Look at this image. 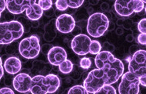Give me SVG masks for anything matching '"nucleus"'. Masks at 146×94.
<instances>
[{"label": "nucleus", "mask_w": 146, "mask_h": 94, "mask_svg": "<svg viewBox=\"0 0 146 94\" xmlns=\"http://www.w3.org/2000/svg\"><path fill=\"white\" fill-rule=\"evenodd\" d=\"M68 94H89L83 85H74L71 88Z\"/></svg>", "instance_id": "6ab92c4d"}, {"label": "nucleus", "mask_w": 146, "mask_h": 94, "mask_svg": "<svg viewBox=\"0 0 146 94\" xmlns=\"http://www.w3.org/2000/svg\"><path fill=\"white\" fill-rule=\"evenodd\" d=\"M91 38L86 34H80L73 38L71 47L73 52L80 56H84L89 53Z\"/></svg>", "instance_id": "9d476101"}, {"label": "nucleus", "mask_w": 146, "mask_h": 94, "mask_svg": "<svg viewBox=\"0 0 146 94\" xmlns=\"http://www.w3.org/2000/svg\"><path fill=\"white\" fill-rule=\"evenodd\" d=\"M34 0H7V8L13 14H21L31 6Z\"/></svg>", "instance_id": "4468645a"}, {"label": "nucleus", "mask_w": 146, "mask_h": 94, "mask_svg": "<svg viewBox=\"0 0 146 94\" xmlns=\"http://www.w3.org/2000/svg\"><path fill=\"white\" fill-rule=\"evenodd\" d=\"M123 33V30L121 29V28H119V29H117V34H122Z\"/></svg>", "instance_id": "7c9ffc66"}, {"label": "nucleus", "mask_w": 146, "mask_h": 94, "mask_svg": "<svg viewBox=\"0 0 146 94\" xmlns=\"http://www.w3.org/2000/svg\"><path fill=\"white\" fill-rule=\"evenodd\" d=\"M102 50V46L98 41L91 40L90 45L89 53L92 55H97Z\"/></svg>", "instance_id": "a211bd4d"}, {"label": "nucleus", "mask_w": 146, "mask_h": 94, "mask_svg": "<svg viewBox=\"0 0 146 94\" xmlns=\"http://www.w3.org/2000/svg\"><path fill=\"white\" fill-rule=\"evenodd\" d=\"M21 61L16 56L8 57L3 64V69L10 75H16L21 70Z\"/></svg>", "instance_id": "2eb2a0df"}, {"label": "nucleus", "mask_w": 146, "mask_h": 94, "mask_svg": "<svg viewBox=\"0 0 146 94\" xmlns=\"http://www.w3.org/2000/svg\"><path fill=\"white\" fill-rule=\"evenodd\" d=\"M55 28L60 33L68 34L72 32L76 28V21L72 16L69 14H61L56 19Z\"/></svg>", "instance_id": "9b49d317"}, {"label": "nucleus", "mask_w": 146, "mask_h": 94, "mask_svg": "<svg viewBox=\"0 0 146 94\" xmlns=\"http://www.w3.org/2000/svg\"><path fill=\"white\" fill-rule=\"evenodd\" d=\"M145 2L141 0H117L115 2L114 7L119 15L122 17H129L133 13H139L145 9Z\"/></svg>", "instance_id": "6e6552de"}, {"label": "nucleus", "mask_w": 146, "mask_h": 94, "mask_svg": "<svg viewBox=\"0 0 146 94\" xmlns=\"http://www.w3.org/2000/svg\"><path fill=\"white\" fill-rule=\"evenodd\" d=\"M24 27L17 21L0 23V45H8L21 37Z\"/></svg>", "instance_id": "7ed1b4c3"}, {"label": "nucleus", "mask_w": 146, "mask_h": 94, "mask_svg": "<svg viewBox=\"0 0 146 94\" xmlns=\"http://www.w3.org/2000/svg\"><path fill=\"white\" fill-rule=\"evenodd\" d=\"M4 75V69L3 66V62H2V59L0 57V79L3 78Z\"/></svg>", "instance_id": "c85d7f7f"}, {"label": "nucleus", "mask_w": 146, "mask_h": 94, "mask_svg": "<svg viewBox=\"0 0 146 94\" xmlns=\"http://www.w3.org/2000/svg\"><path fill=\"white\" fill-rule=\"evenodd\" d=\"M58 67H59V70L61 73H63L64 75H68V74H69L72 71L74 65H73V64L71 60L67 59L64 62L61 63Z\"/></svg>", "instance_id": "f3484780"}, {"label": "nucleus", "mask_w": 146, "mask_h": 94, "mask_svg": "<svg viewBox=\"0 0 146 94\" xmlns=\"http://www.w3.org/2000/svg\"><path fill=\"white\" fill-rule=\"evenodd\" d=\"M38 5L42 9V11H46L52 8L53 2L51 0H39L37 2Z\"/></svg>", "instance_id": "412c9836"}, {"label": "nucleus", "mask_w": 146, "mask_h": 94, "mask_svg": "<svg viewBox=\"0 0 146 94\" xmlns=\"http://www.w3.org/2000/svg\"><path fill=\"white\" fill-rule=\"evenodd\" d=\"M39 38L35 35L25 38L21 41L18 46L20 54L26 59H34L40 53Z\"/></svg>", "instance_id": "0eeeda50"}, {"label": "nucleus", "mask_w": 146, "mask_h": 94, "mask_svg": "<svg viewBox=\"0 0 146 94\" xmlns=\"http://www.w3.org/2000/svg\"><path fill=\"white\" fill-rule=\"evenodd\" d=\"M145 61L146 51L145 50H140L133 53L128 64L129 72L138 78L140 85H141L143 87L146 86Z\"/></svg>", "instance_id": "39448f33"}, {"label": "nucleus", "mask_w": 146, "mask_h": 94, "mask_svg": "<svg viewBox=\"0 0 146 94\" xmlns=\"http://www.w3.org/2000/svg\"><path fill=\"white\" fill-rule=\"evenodd\" d=\"M94 62L97 68L102 69L105 72L110 85L115 83L123 74V64L120 60L115 58L111 52L101 51L96 55Z\"/></svg>", "instance_id": "f257e3e1"}, {"label": "nucleus", "mask_w": 146, "mask_h": 94, "mask_svg": "<svg viewBox=\"0 0 146 94\" xmlns=\"http://www.w3.org/2000/svg\"><path fill=\"white\" fill-rule=\"evenodd\" d=\"M109 28V19L102 13H94L90 15L86 23V31L90 36L99 38Z\"/></svg>", "instance_id": "20e7f679"}, {"label": "nucleus", "mask_w": 146, "mask_h": 94, "mask_svg": "<svg viewBox=\"0 0 146 94\" xmlns=\"http://www.w3.org/2000/svg\"><path fill=\"white\" fill-rule=\"evenodd\" d=\"M32 84V77L25 73H20L13 79L14 89L21 93H25L30 91Z\"/></svg>", "instance_id": "f8f14e48"}, {"label": "nucleus", "mask_w": 146, "mask_h": 94, "mask_svg": "<svg viewBox=\"0 0 146 94\" xmlns=\"http://www.w3.org/2000/svg\"><path fill=\"white\" fill-rule=\"evenodd\" d=\"M55 6H56V8L60 11H64L68 7L67 4V0H57L55 3Z\"/></svg>", "instance_id": "5701e85b"}, {"label": "nucleus", "mask_w": 146, "mask_h": 94, "mask_svg": "<svg viewBox=\"0 0 146 94\" xmlns=\"http://www.w3.org/2000/svg\"><path fill=\"white\" fill-rule=\"evenodd\" d=\"M137 29L141 33H145L146 32V19L142 18L137 24Z\"/></svg>", "instance_id": "393cba45"}, {"label": "nucleus", "mask_w": 146, "mask_h": 94, "mask_svg": "<svg viewBox=\"0 0 146 94\" xmlns=\"http://www.w3.org/2000/svg\"><path fill=\"white\" fill-rule=\"evenodd\" d=\"M7 7V1L5 0H0V17L2 15V13L3 12Z\"/></svg>", "instance_id": "cd10ccee"}, {"label": "nucleus", "mask_w": 146, "mask_h": 94, "mask_svg": "<svg viewBox=\"0 0 146 94\" xmlns=\"http://www.w3.org/2000/svg\"><path fill=\"white\" fill-rule=\"evenodd\" d=\"M80 65L82 69H89L91 66V61H90V59L88 58V57H83L81 58L80 61Z\"/></svg>", "instance_id": "4be33fe9"}, {"label": "nucleus", "mask_w": 146, "mask_h": 94, "mask_svg": "<svg viewBox=\"0 0 146 94\" xmlns=\"http://www.w3.org/2000/svg\"><path fill=\"white\" fill-rule=\"evenodd\" d=\"M122 79L119 85V94H139L140 81L138 78L132 73L127 71L121 76Z\"/></svg>", "instance_id": "1a4fd4ad"}, {"label": "nucleus", "mask_w": 146, "mask_h": 94, "mask_svg": "<svg viewBox=\"0 0 146 94\" xmlns=\"http://www.w3.org/2000/svg\"><path fill=\"white\" fill-rule=\"evenodd\" d=\"M93 94H116V90L111 85H105Z\"/></svg>", "instance_id": "aec40b11"}, {"label": "nucleus", "mask_w": 146, "mask_h": 94, "mask_svg": "<svg viewBox=\"0 0 146 94\" xmlns=\"http://www.w3.org/2000/svg\"><path fill=\"white\" fill-rule=\"evenodd\" d=\"M67 53L65 50L60 46H54L47 53L49 63L54 66H59L65 60H67Z\"/></svg>", "instance_id": "ddd939ff"}, {"label": "nucleus", "mask_w": 146, "mask_h": 94, "mask_svg": "<svg viewBox=\"0 0 146 94\" xmlns=\"http://www.w3.org/2000/svg\"><path fill=\"white\" fill-rule=\"evenodd\" d=\"M25 11L27 17L29 20L33 21L39 20L42 17V14H43L42 9L40 8V6H38V3H37V2L35 0L33 1V3L31 4V6H29Z\"/></svg>", "instance_id": "dca6fc26"}, {"label": "nucleus", "mask_w": 146, "mask_h": 94, "mask_svg": "<svg viewBox=\"0 0 146 94\" xmlns=\"http://www.w3.org/2000/svg\"><path fill=\"white\" fill-rule=\"evenodd\" d=\"M60 85L58 76L54 74L35 75L32 78L30 92L32 94L54 93Z\"/></svg>", "instance_id": "f03ea898"}, {"label": "nucleus", "mask_w": 146, "mask_h": 94, "mask_svg": "<svg viewBox=\"0 0 146 94\" xmlns=\"http://www.w3.org/2000/svg\"><path fill=\"white\" fill-rule=\"evenodd\" d=\"M105 85H110L109 81L102 69H94L86 76L83 86L89 93H94Z\"/></svg>", "instance_id": "423d86ee"}, {"label": "nucleus", "mask_w": 146, "mask_h": 94, "mask_svg": "<svg viewBox=\"0 0 146 94\" xmlns=\"http://www.w3.org/2000/svg\"><path fill=\"white\" fill-rule=\"evenodd\" d=\"M102 9L104 10V11H106L107 9H108V3H104L103 4H102Z\"/></svg>", "instance_id": "c756f323"}, {"label": "nucleus", "mask_w": 146, "mask_h": 94, "mask_svg": "<svg viewBox=\"0 0 146 94\" xmlns=\"http://www.w3.org/2000/svg\"><path fill=\"white\" fill-rule=\"evenodd\" d=\"M137 42H139L140 44H141L143 46H145L146 44V34L145 33H141L138 34L137 36Z\"/></svg>", "instance_id": "a878e982"}, {"label": "nucleus", "mask_w": 146, "mask_h": 94, "mask_svg": "<svg viewBox=\"0 0 146 94\" xmlns=\"http://www.w3.org/2000/svg\"><path fill=\"white\" fill-rule=\"evenodd\" d=\"M84 3L83 0H79V1H73V0H67L68 6L73 9H77L82 6Z\"/></svg>", "instance_id": "b1692460"}, {"label": "nucleus", "mask_w": 146, "mask_h": 94, "mask_svg": "<svg viewBox=\"0 0 146 94\" xmlns=\"http://www.w3.org/2000/svg\"><path fill=\"white\" fill-rule=\"evenodd\" d=\"M0 94H15L10 88L4 87L0 89Z\"/></svg>", "instance_id": "bb28decb"}]
</instances>
